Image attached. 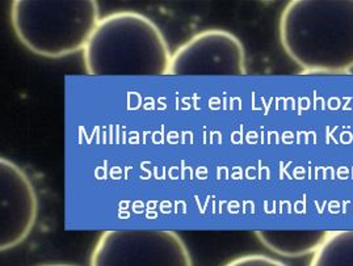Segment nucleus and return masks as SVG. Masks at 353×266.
<instances>
[{
	"instance_id": "nucleus-3",
	"label": "nucleus",
	"mask_w": 353,
	"mask_h": 266,
	"mask_svg": "<svg viewBox=\"0 0 353 266\" xmlns=\"http://www.w3.org/2000/svg\"><path fill=\"white\" fill-rule=\"evenodd\" d=\"M100 19L95 0H14L10 10L17 40L50 59L82 53Z\"/></svg>"
},
{
	"instance_id": "nucleus-9",
	"label": "nucleus",
	"mask_w": 353,
	"mask_h": 266,
	"mask_svg": "<svg viewBox=\"0 0 353 266\" xmlns=\"http://www.w3.org/2000/svg\"><path fill=\"white\" fill-rule=\"evenodd\" d=\"M223 266H288L283 261L267 254L250 253L232 258Z\"/></svg>"
},
{
	"instance_id": "nucleus-6",
	"label": "nucleus",
	"mask_w": 353,
	"mask_h": 266,
	"mask_svg": "<svg viewBox=\"0 0 353 266\" xmlns=\"http://www.w3.org/2000/svg\"><path fill=\"white\" fill-rule=\"evenodd\" d=\"M39 219V196L27 172L14 161L0 159V251L23 244Z\"/></svg>"
},
{
	"instance_id": "nucleus-4",
	"label": "nucleus",
	"mask_w": 353,
	"mask_h": 266,
	"mask_svg": "<svg viewBox=\"0 0 353 266\" xmlns=\"http://www.w3.org/2000/svg\"><path fill=\"white\" fill-rule=\"evenodd\" d=\"M90 266H193L184 239L171 229L123 228L104 231Z\"/></svg>"
},
{
	"instance_id": "nucleus-5",
	"label": "nucleus",
	"mask_w": 353,
	"mask_h": 266,
	"mask_svg": "<svg viewBox=\"0 0 353 266\" xmlns=\"http://www.w3.org/2000/svg\"><path fill=\"white\" fill-rule=\"evenodd\" d=\"M245 49L234 33L209 28L172 52L168 75H245Z\"/></svg>"
},
{
	"instance_id": "nucleus-10",
	"label": "nucleus",
	"mask_w": 353,
	"mask_h": 266,
	"mask_svg": "<svg viewBox=\"0 0 353 266\" xmlns=\"http://www.w3.org/2000/svg\"><path fill=\"white\" fill-rule=\"evenodd\" d=\"M42 266H74V265H68V264H48V265H42Z\"/></svg>"
},
{
	"instance_id": "nucleus-7",
	"label": "nucleus",
	"mask_w": 353,
	"mask_h": 266,
	"mask_svg": "<svg viewBox=\"0 0 353 266\" xmlns=\"http://www.w3.org/2000/svg\"><path fill=\"white\" fill-rule=\"evenodd\" d=\"M331 231L323 229H258L255 236L271 252L286 258H299L316 252Z\"/></svg>"
},
{
	"instance_id": "nucleus-8",
	"label": "nucleus",
	"mask_w": 353,
	"mask_h": 266,
	"mask_svg": "<svg viewBox=\"0 0 353 266\" xmlns=\"http://www.w3.org/2000/svg\"><path fill=\"white\" fill-rule=\"evenodd\" d=\"M309 266H353V229L331 231Z\"/></svg>"
},
{
	"instance_id": "nucleus-2",
	"label": "nucleus",
	"mask_w": 353,
	"mask_h": 266,
	"mask_svg": "<svg viewBox=\"0 0 353 266\" xmlns=\"http://www.w3.org/2000/svg\"><path fill=\"white\" fill-rule=\"evenodd\" d=\"M92 76L168 75L172 52L162 29L136 11H117L100 19L82 52Z\"/></svg>"
},
{
	"instance_id": "nucleus-1",
	"label": "nucleus",
	"mask_w": 353,
	"mask_h": 266,
	"mask_svg": "<svg viewBox=\"0 0 353 266\" xmlns=\"http://www.w3.org/2000/svg\"><path fill=\"white\" fill-rule=\"evenodd\" d=\"M286 55L307 74L353 70V0H293L279 19Z\"/></svg>"
}]
</instances>
